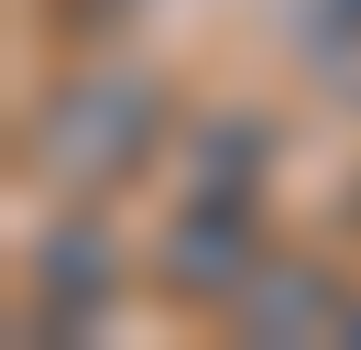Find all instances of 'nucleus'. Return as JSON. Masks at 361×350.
<instances>
[{
    "label": "nucleus",
    "instance_id": "nucleus-1",
    "mask_svg": "<svg viewBox=\"0 0 361 350\" xmlns=\"http://www.w3.org/2000/svg\"><path fill=\"white\" fill-rule=\"evenodd\" d=\"M164 131H176V99H164L154 66H88V77H66L33 109L23 164L44 175V186H66V197H99V186H121V175L154 164Z\"/></svg>",
    "mask_w": 361,
    "mask_h": 350
},
{
    "label": "nucleus",
    "instance_id": "nucleus-2",
    "mask_svg": "<svg viewBox=\"0 0 361 350\" xmlns=\"http://www.w3.org/2000/svg\"><path fill=\"white\" fill-rule=\"evenodd\" d=\"M252 274H263L252 197H186V219L164 230V252H154V284H164L176 306H197V318H219Z\"/></svg>",
    "mask_w": 361,
    "mask_h": 350
},
{
    "label": "nucleus",
    "instance_id": "nucleus-3",
    "mask_svg": "<svg viewBox=\"0 0 361 350\" xmlns=\"http://www.w3.org/2000/svg\"><path fill=\"white\" fill-rule=\"evenodd\" d=\"M121 284H132V262H121V241L99 230L88 208H77V219H55V230L33 241V328H44V339L99 328Z\"/></svg>",
    "mask_w": 361,
    "mask_h": 350
},
{
    "label": "nucleus",
    "instance_id": "nucleus-4",
    "mask_svg": "<svg viewBox=\"0 0 361 350\" xmlns=\"http://www.w3.org/2000/svg\"><path fill=\"white\" fill-rule=\"evenodd\" d=\"M350 284L329 274V262H295V252H263V274L230 296V328L241 339H339L350 328Z\"/></svg>",
    "mask_w": 361,
    "mask_h": 350
},
{
    "label": "nucleus",
    "instance_id": "nucleus-5",
    "mask_svg": "<svg viewBox=\"0 0 361 350\" xmlns=\"http://www.w3.org/2000/svg\"><path fill=\"white\" fill-rule=\"evenodd\" d=\"M295 33H307V66L361 109V0H295Z\"/></svg>",
    "mask_w": 361,
    "mask_h": 350
},
{
    "label": "nucleus",
    "instance_id": "nucleus-6",
    "mask_svg": "<svg viewBox=\"0 0 361 350\" xmlns=\"http://www.w3.org/2000/svg\"><path fill=\"white\" fill-rule=\"evenodd\" d=\"M263 153H274V131L230 109L219 131H197V197H252L263 186Z\"/></svg>",
    "mask_w": 361,
    "mask_h": 350
},
{
    "label": "nucleus",
    "instance_id": "nucleus-7",
    "mask_svg": "<svg viewBox=\"0 0 361 350\" xmlns=\"http://www.w3.org/2000/svg\"><path fill=\"white\" fill-rule=\"evenodd\" d=\"M339 339H361V306H350V328H339Z\"/></svg>",
    "mask_w": 361,
    "mask_h": 350
}]
</instances>
